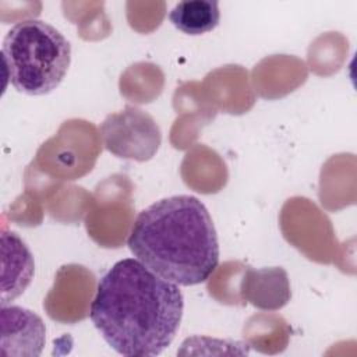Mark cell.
Here are the masks:
<instances>
[{
    "instance_id": "obj_1",
    "label": "cell",
    "mask_w": 357,
    "mask_h": 357,
    "mask_svg": "<svg viewBox=\"0 0 357 357\" xmlns=\"http://www.w3.org/2000/svg\"><path fill=\"white\" fill-rule=\"evenodd\" d=\"M183 310L184 298L177 284L137 258H124L99 279L89 318L116 353L148 357L170 346Z\"/></svg>"
},
{
    "instance_id": "obj_8",
    "label": "cell",
    "mask_w": 357,
    "mask_h": 357,
    "mask_svg": "<svg viewBox=\"0 0 357 357\" xmlns=\"http://www.w3.org/2000/svg\"><path fill=\"white\" fill-rule=\"evenodd\" d=\"M169 20L183 33L202 35L218 26L220 20L219 4L215 0L178 1L170 10Z\"/></svg>"
},
{
    "instance_id": "obj_7",
    "label": "cell",
    "mask_w": 357,
    "mask_h": 357,
    "mask_svg": "<svg viewBox=\"0 0 357 357\" xmlns=\"http://www.w3.org/2000/svg\"><path fill=\"white\" fill-rule=\"evenodd\" d=\"M1 254V305H7L22 294L31 283L35 273V262L26 244L14 231H3Z\"/></svg>"
},
{
    "instance_id": "obj_6",
    "label": "cell",
    "mask_w": 357,
    "mask_h": 357,
    "mask_svg": "<svg viewBox=\"0 0 357 357\" xmlns=\"http://www.w3.org/2000/svg\"><path fill=\"white\" fill-rule=\"evenodd\" d=\"M241 298L265 311L284 307L291 297L287 272L280 266L254 269L248 266L240 283Z\"/></svg>"
},
{
    "instance_id": "obj_4",
    "label": "cell",
    "mask_w": 357,
    "mask_h": 357,
    "mask_svg": "<svg viewBox=\"0 0 357 357\" xmlns=\"http://www.w3.org/2000/svg\"><path fill=\"white\" fill-rule=\"evenodd\" d=\"M105 148L123 159L149 160L159 149L162 135L151 114L135 107L109 114L99 127Z\"/></svg>"
},
{
    "instance_id": "obj_3",
    "label": "cell",
    "mask_w": 357,
    "mask_h": 357,
    "mask_svg": "<svg viewBox=\"0 0 357 357\" xmlns=\"http://www.w3.org/2000/svg\"><path fill=\"white\" fill-rule=\"evenodd\" d=\"M1 56L14 89L40 96L64 79L71 63V45L53 25L31 18L11 26L4 36Z\"/></svg>"
},
{
    "instance_id": "obj_5",
    "label": "cell",
    "mask_w": 357,
    "mask_h": 357,
    "mask_svg": "<svg viewBox=\"0 0 357 357\" xmlns=\"http://www.w3.org/2000/svg\"><path fill=\"white\" fill-rule=\"evenodd\" d=\"M39 315L18 305H1V354L39 356L46 340Z\"/></svg>"
},
{
    "instance_id": "obj_2",
    "label": "cell",
    "mask_w": 357,
    "mask_h": 357,
    "mask_svg": "<svg viewBox=\"0 0 357 357\" xmlns=\"http://www.w3.org/2000/svg\"><path fill=\"white\" fill-rule=\"evenodd\" d=\"M127 245L146 268L177 286L206 282L219 264L213 220L192 195L162 198L142 209Z\"/></svg>"
}]
</instances>
